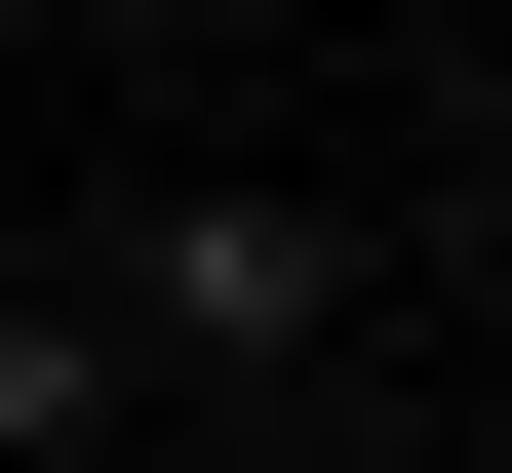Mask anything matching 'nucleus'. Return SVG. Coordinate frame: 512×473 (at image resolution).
I'll list each match as a JSON object with an SVG mask.
<instances>
[{
	"mask_svg": "<svg viewBox=\"0 0 512 473\" xmlns=\"http://www.w3.org/2000/svg\"><path fill=\"white\" fill-rule=\"evenodd\" d=\"M119 355H316V237H276V198H158L119 237Z\"/></svg>",
	"mask_w": 512,
	"mask_h": 473,
	"instance_id": "1",
	"label": "nucleus"
}]
</instances>
